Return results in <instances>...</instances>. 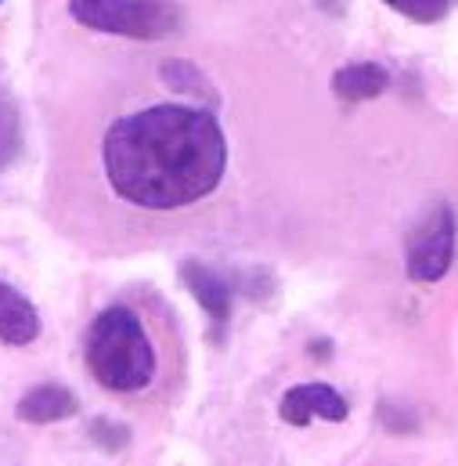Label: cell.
<instances>
[{
    "label": "cell",
    "instance_id": "obj_6",
    "mask_svg": "<svg viewBox=\"0 0 458 466\" xmlns=\"http://www.w3.org/2000/svg\"><path fill=\"white\" fill-rule=\"evenodd\" d=\"M40 337V311L11 282H0V340L25 348Z\"/></svg>",
    "mask_w": 458,
    "mask_h": 466
},
{
    "label": "cell",
    "instance_id": "obj_2",
    "mask_svg": "<svg viewBox=\"0 0 458 466\" xmlns=\"http://www.w3.org/2000/svg\"><path fill=\"white\" fill-rule=\"evenodd\" d=\"M87 369L91 376L115 394L144 390L155 376V350L144 337L141 319L115 304L105 308L87 333Z\"/></svg>",
    "mask_w": 458,
    "mask_h": 466
},
{
    "label": "cell",
    "instance_id": "obj_1",
    "mask_svg": "<svg viewBox=\"0 0 458 466\" xmlns=\"http://www.w3.org/2000/svg\"><path fill=\"white\" fill-rule=\"evenodd\" d=\"M115 196L144 210H177L206 199L228 167L221 123L188 106H152L115 119L102 145Z\"/></svg>",
    "mask_w": 458,
    "mask_h": 466
},
{
    "label": "cell",
    "instance_id": "obj_8",
    "mask_svg": "<svg viewBox=\"0 0 458 466\" xmlns=\"http://www.w3.org/2000/svg\"><path fill=\"white\" fill-rule=\"evenodd\" d=\"M80 401L69 387H58V383H44V387H33L29 394H22L15 416L22 423H58V420H69L76 416Z\"/></svg>",
    "mask_w": 458,
    "mask_h": 466
},
{
    "label": "cell",
    "instance_id": "obj_9",
    "mask_svg": "<svg viewBox=\"0 0 458 466\" xmlns=\"http://www.w3.org/2000/svg\"><path fill=\"white\" fill-rule=\"evenodd\" d=\"M386 87H390V73L379 62H353V66H344L333 76V95L346 106L379 98Z\"/></svg>",
    "mask_w": 458,
    "mask_h": 466
},
{
    "label": "cell",
    "instance_id": "obj_4",
    "mask_svg": "<svg viewBox=\"0 0 458 466\" xmlns=\"http://www.w3.org/2000/svg\"><path fill=\"white\" fill-rule=\"evenodd\" d=\"M455 260V214L433 207L426 221L408 235V275L415 282H441Z\"/></svg>",
    "mask_w": 458,
    "mask_h": 466
},
{
    "label": "cell",
    "instance_id": "obj_7",
    "mask_svg": "<svg viewBox=\"0 0 458 466\" xmlns=\"http://www.w3.org/2000/svg\"><path fill=\"white\" fill-rule=\"evenodd\" d=\"M181 279L188 282V289L195 293V300H199V304L210 311L214 329H217V337H221V329L228 326V315H231V286H228V279H224L221 271L206 268V264H195V260H188V264L181 268Z\"/></svg>",
    "mask_w": 458,
    "mask_h": 466
},
{
    "label": "cell",
    "instance_id": "obj_11",
    "mask_svg": "<svg viewBox=\"0 0 458 466\" xmlns=\"http://www.w3.org/2000/svg\"><path fill=\"white\" fill-rule=\"evenodd\" d=\"M383 4H390L393 11H401L412 22H441L455 0H383Z\"/></svg>",
    "mask_w": 458,
    "mask_h": 466
},
{
    "label": "cell",
    "instance_id": "obj_12",
    "mask_svg": "<svg viewBox=\"0 0 458 466\" xmlns=\"http://www.w3.org/2000/svg\"><path fill=\"white\" fill-rule=\"evenodd\" d=\"M163 80L174 84V91H184V95H203V87H206V80H203L188 62L163 66Z\"/></svg>",
    "mask_w": 458,
    "mask_h": 466
},
{
    "label": "cell",
    "instance_id": "obj_5",
    "mask_svg": "<svg viewBox=\"0 0 458 466\" xmlns=\"http://www.w3.org/2000/svg\"><path fill=\"white\" fill-rule=\"evenodd\" d=\"M282 420L289 427H307L311 420H329V423H344L346 420V398L340 390H333L329 383H300L293 387L282 405H278Z\"/></svg>",
    "mask_w": 458,
    "mask_h": 466
},
{
    "label": "cell",
    "instance_id": "obj_13",
    "mask_svg": "<svg viewBox=\"0 0 458 466\" xmlns=\"http://www.w3.org/2000/svg\"><path fill=\"white\" fill-rule=\"evenodd\" d=\"M0 4H4V0H0Z\"/></svg>",
    "mask_w": 458,
    "mask_h": 466
},
{
    "label": "cell",
    "instance_id": "obj_10",
    "mask_svg": "<svg viewBox=\"0 0 458 466\" xmlns=\"http://www.w3.org/2000/svg\"><path fill=\"white\" fill-rule=\"evenodd\" d=\"M22 156V119L7 95H0V174Z\"/></svg>",
    "mask_w": 458,
    "mask_h": 466
},
{
    "label": "cell",
    "instance_id": "obj_3",
    "mask_svg": "<svg viewBox=\"0 0 458 466\" xmlns=\"http://www.w3.org/2000/svg\"><path fill=\"white\" fill-rule=\"evenodd\" d=\"M69 11L87 29L134 40H163L181 29V7L174 0H69Z\"/></svg>",
    "mask_w": 458,
    "mask_h": 466
}]
</instances>
